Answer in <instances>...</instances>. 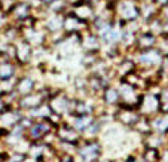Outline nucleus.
<instances>
[{
	"label": "nucleus",
	"instance_id": "f257e3e1",
	"mask_svg": "<svg viewBox=\"0 0 168 162\" xmlns=\"http://www.w3.org/2000/svg\"><path fill=\"white\" fill-rule=\"evenodd\" d=\"M98 147H100V146L95 144V143H92V144H89V146L83 147L82 150H81V156L83 158L82 161H85V162L95 161V158H97L98 153H100V149H98Z\"/></svg>",
	"mask_w": 168,
	"mask_h": 162
},
{
	"label": "nucleus",
	"instance_id": "f03ea898",
	"mask_svg": "<svg viewBox=\"0 0 168 162\" xmlns=\"http://www.w3.org/2000/svg\"><path fill=\"white\" fill-rule=\"evenodd\" d=\"M31 89H33V80L30 78L21 79L19 83L17 85V91L19 94H28V92H31Z\"/></svg>",
	"mask_w": 168,
	"mask_h": 162
},
{
	"label": "nucleus",
	"instance_id": "7ed1b4c3",
	"mask_svg": "<svg viewBox=\"0 0 168 162\" xmlns=\"http://www.w3.org/2000/svg\"><path fill=\"white\" fill-rule=\"evenodd\" d=\"M12 74H14V67L10 64H8V63L0 64V79L6 80V79L12 78Z\"/></svg>",
	"mask_w": 168,
	"mask_h": 162
},
{
	"label": "nucleus",
	"instance_id": "20e7f679",
	"mask_svg": "<svg viewBox=\"0 0 168 162\" xmlns=\"http://www.w3.org/2000/svg\"><path fill=\"white\" fill-rule=\"evenodd\" d=\"M119 100V92L116 89H112V88H107L106 91V101L109 103H116Z\"/></svg>",
	"mask_w": 168,
	"mask_h": 162
},
{
	"label": "nucleus",
	"instance_id": "39448f33",
	"mask_svg": "<svg viewBox=\"0 0 168 162\" xmlns=\"http://www.w3.org/2000/svg\"><path fill=\"white\" fill-rule=\"evenodd\" d=\"M0 113H3V101L0 100Z\"/></svg>",
	"mask_w": 168,
	"mask_h": 162
}]
</instances>
